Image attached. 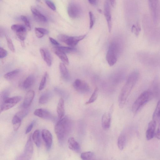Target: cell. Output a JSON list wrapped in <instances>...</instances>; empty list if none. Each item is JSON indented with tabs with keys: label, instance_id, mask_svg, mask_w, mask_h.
Returning <instances> with one entry per match:
<instances>
[{
	"label": "cell",
	"instance_id": "cell-44",
	"mask_svg": "<svg viewBox=\"0 0 160 160\" xmlns=\"http://www.w3.org/2000/svg\"><path fill=\"white\" fill-rule=\"evenodd\" d=\"M34 124V122H33L28 126L25 132L26 134L28 133L31 131L33 127Z\"/></svg>",
	"mask_w": 160,
	"mask_h": 160
},
{
	"label": "cell",
	"instance_id": "cell-37",
	"mask_svg": "<svg viewBox=\"0 0 160 160\" xmlns=\"http://www.w3.org/2000/svg\"><path fill=\"white\" fill-rule=\"evenodd\" d=\"M6 38L8 48L12 52H14L15 49L12 40L8 36H6Z\"/></svg>",
	"mask_w": 160,
	"mask_h": 160
},
{
	"label": "cell",
	"instance_id": "cell-4",
	"mask_svg": "<svg viewBox=\"0 0 160 160\" xmlns=\"http://www.w3.org/2000/svg\"><path fill=\"white\" fill-rule=\"evenodd\" d=\"M118 50V43L113 42L110 44L106 55V60L110 66H113L116 62Z\"/></svg>",
	"mask_w": 160,
	"mask_h": 160
},
{
	"label": "cell",
	"instance_id": "cell-41",
	"mask_svg": "<svg viewBox=\"0 0 160 160\" xmlns=\"http://www.w3.org/2000/svg\"><path fill=\"white\" fill-rule=\"evenodd\" d=\"M9 92L8 90H5L2 92L1 95V99L2 101L5 98L8 97Z\"/></svg>",
	"mask_w": 160,
	"mask_h": 160
},
{
	"label": "cell",
	"instance_id": "cell-46",
	"mask_svg": "<svg viewBox=\"0 0 160 160\" xmlns=\"http://www.w3.org/2000/svg\"><path fill=\"white\" fill-rule=\"evenodd\" d=\"M155 135L157 139H160V124L158 128Z\"/></svg>",
	"mask_w": 160,
	"mask_h": 160
},
{
	"label": "cell",
	"instance_id": "cell-28",
	"mask_svg": "<svg viewBox=\"0 0 160 160\" xmlns=\"http://www.w3.org/2000/svg\"><path fill=\"white\" fill-rule=\"evenodd\" d=\"M153 120L156 122L160 118V99L158 101L152 116Z\"/></svg>",
	"mask_w": 160,
	"mask_h": 160
},
{
	"label": "cell",
	"instance_id": "cell-8",
	"mask_svg": "<svg viewBox=\"0 0 160 160\" xmlns=\"http://www.w3.org/2000/svg\"><path fill=\"white\" fill-rule=\"evenodd\" d=\"M149 8L153 21L157 22L159 17V7L158 0H148Z\"/></svg>",
	"mask_w": 160,
	"mask_h": 160
},
{
	"label": "cell",
	"instance_id": "cell-12",
	"mask_svg": "<svg viewBox=\"0 0 160 160\" xmlns=\"http://www.w3.org/2000/svg\"><path fill=\"white\" fill-rule=\"evenodd\" d=\"M104 14L107 20L109 32H111L112 28V22L111 12V8L108 0H106L104 4Z\"/></svg>",
	"mask_w": 160,
	"mask_h": 160
},
{
	"label": "cell",
	"instance_id": "cell-35",
	"mask_svg": "<svg viewBox=\"0 0 160 160\" xmlns=\"http://www.w3.org/2000/svg\"><path fill=\"white\" fill-rule=\"evenodd\" d=\"M20 18L24 22L26 28L28 30H31V27L29 21L27 17L23 15H21L20 16Z\"/></svg>",
	"mask_w": 160,
	"mask_h": 160
},
{
	"label": "cell",
	"instance_id": "cell-39",
	"mask_svg": "<svg viewBox=\"0 0 160 160\" xmlns=\"http://www.w3.org/2000/svg\"><path fill=\"white\" fill-rule=\"evenodd\" d=\"M46 5L52 10L55 11L56 10V7L54 4L50 0H45Z\"/></svg>",
	"mask_w": 160,
	"mask_h": 160
},
{
	"label": "cell",
	"instance_id": "cell-5",
	"mask_svg": "<svg viewBox=\"0 0 160 160\" xmlns=\"http://www.w3.org/2000/svg\"><path fill=\"white\" fill-rule=\"evenodd\" d=\"M85 37L86 35L72 37L61 34L59 35L57 38L59 41L64 42L68 46L74 47L80 41L83 39Z\"/></svg>",
	"mask_w": 160,
	"mask_h": 160
},
{
	"label": "cell",
	"instance_id": "cell-32",
	"mask_svg": "<svg viewBox=\"0 0 160 160\" xmlns=\"http://www.w3.org/2000/svg\"><path fill=\"white\" fill-rule=\"evenodd\" d=\"M94 155L93 152H86L82 153L81 154V158L84 160H91Z\"/></svg>",
	"mask_w": 160,
	"mask_h": 160
},
{
	"label": "cell",
	"instance_id": "cell-9",
	"mask_svg": "<svg viewBox=\"0 0 160 160\" xmlns=\"http://www.w3.org/2000/svg\"><path fill=\"white\" fill-rule=\"evenodd\" d=\"M11 29L16 32L18 38L22 42H23L27 36L26 27L20 24H14L11 27Z\"/></svg>",
	"mask_w": 160,
	"mask_h": 160
},
{
	"label": "cell",
	"instance_id": "cell-24",
	"mask_svg": "<svg viewBox=\"0 0 160 160\" xmlns=\"http://www.w3.org/2000/svg\"><path fill=\"white\" fill-rule=\"evenodd\" d=\"M22 119L15 114L13 117L12 123L13 124V129L14 131H17L20 127Z\"/></svg>",
	"mask_w": 160,
	"mask_h": 160
},
{
	"label": "cell",
	"instance_id": "cell-45",
	"mask_svg": "<svg viewBox=\"0 0 160 160\" xmlns=\"http://www.w3.org/2000/svg\"><path fill=\"white\" fill-rule=\"evenodd\" d=\"M49 40L50 42L53 45L56 46H58L60 45L59 43L53 38L49 37Z\"/></svg>",
	"mask_w": 160,
	"mask_h": 160
},
{
	"label": "cell",
	"instance_id": "cell-15",
	"mask_svg": "<svg viewBox=\"0 0 160 160\" xmlns=\"http://www.w3.org/2000/svg\"><path fill=\"white\" fill-rule=\"evenodd\" d=\"M156 125V122L153 120L149 123L146 132V137L147 140H150L154 137Z\"/></svg>",
	"mask_w": 160,
	"mask_h": 160
},
{
	"label": "cell",
	"instance_id": "cell-23",
	"mask_svg": "<svg viewBox=\"0 0 160 160\" xmlns=\"http://www.w3.org/2000/svg\"><path fill=\"white\" fill-rule=\"evenodd\" d=\"M60 73L62 78L65 79H69V77L68 71L65 64L62 62H60L59 65Z\"/></svg>",
	"mask_w": 160,
	"mask_h": 160
},
{
	"label": "cell",
	"instance_id": "cell-19",
	"mask_svg": "<svg viewBox=\"0 0 160 160\" xmlns=\"http://www.w3.org/2000/svg\"><path fill=\"white\" fill-rule=\"evenodd\" d=\"M64 104V101L63 99L60 98L57 108V112L59 120L62 118L64 116L65 112Z\"/></svg>",
	"mask_w": 160,
	"mask_h": 160
},
{
	"label": "cell",
	"instance_id": "cell-34",
	"mask_svg": "<svg viewBox=\"0 0 160 160\" xmlns=\"http://www.w3.org/2000/svg\"><path fill=\"white\" fill-rule=\"evenodd\" d=\"M47 73L45 72L42 77L38 89L39 91L42 90L45 87L46 82Z\"/></svg>",
	"mask_w": 160,
	"mask_h": 160
},
{
	"label": "cell",
	"instance_id": "cell-36",
	"mask_svg": "<svg viewBox=\"0 0 160 160\" xmlns=\"http://www.w3.org/2000/svg\"><path fill=\"white\" fill-rule=\"evenodd\" d=\"M131 30L132 32L136 35H138L141 30L140 25L138 23H137L135 25H133L132 27Z\"/></svg>",
	"mask_w": 160,
	"mask_h": 160
},
{
	"label": "cell",
	"instance_id": "cell-11",
	"mask_svg": "<svg viewBox=\"0 0 160 160\" xmlns=\"http://www.w3.org/2000/svg\"><path fill=\"white\" fill-rule=\"evenodd\" d=\"M33 144L31 139V135L30 136L25 146L24 152L22 155L23 159H29L33 153Z\"/></svg>",
	"mask_w": 160,
	"mask_h": 160
},
{
	"label": "cell",
	"instance_id": "cell-6",
	"mask_svg": "<svg viewBox=\"0 0 160 160\" xmlns=\"http://www.w3.org/2000/svg\"><path fill=\"white\" fill-rule=\"evenodd\" d=\"M21 97L19 96L8 97L1 101L0 112L8 110L13 107L21 100Z\"/></svg>",
	"mask_w": 160,
	"mask_h": 160
},
{
	"label": "cell",
	"instance_id": "cell-14",
	"mask_svg": "<svg viewBox=\"0 0 160 160\" xmlns=\"http://www.w3.org/2000/svg\"><path fill=\"white\" fill-rule=\"evenodd\" d=\"M34 114L35 116L43 119H50L52 118V114L50 112L44 108H41L35 109Z\"/></svg>",
	"mask_w": 160,
	"mask_h": 160
},
{
	"label": "cell",
	"instance_id": "cell-25",
	"mask_svg": "<svg viewBox=\"0 0 160 160\" xmlns=\"http://www.w3.org/2000/svg\"><path fill=\"white\" fill-rule=\"evenodd\" d=\"M32 140L38 147H39L41 144L40 132L39 130H35L32 135Z\"/></svg>",
	"mask_w": 160,
	"mask_h": 160
},
{
	"label": "cell",
	"instance_id": "cell-21",
	"mask_svg": "<svg viewBox=\"0 0 160 160\" xmlns=\"http://www.w3.org/2000/svg\"><path fill=\"white\" fill-rule=\"evenodd\" d=\"M35 82V78L32 74L28 76L25 79L23 83V87L25 89H27L31 88Z\"/></svg>",
	"mask_w": 160,
	"mask_h": 160
},
{
	"label": "cell",
	"instance_id": "cell-49",
	"mask_svg": "<svg viewBox=\"0 0 160 160\" xmlns=\"http://www.w3.org/2000/svg\"><path fill=\"white\" fill-rule=\"evenodd\" d=\"M98 12L100 13H102V11L101 10L98 9Z\"/></svg>",
	"mask_w": 160,
	"mask_h": 160
},
{
	"label": "cell",
	"instance_id": "cell-2",
	"mask_svg": "<svg viewBox=\"0 0 160 160\" xmlns=\"http://www.w3.org/2000/svg\"><path fill=\"white\" fill-rule=\"evenodd\" d=\"M69 121L66 117L59 120L56 124L55 132L59 141L62 140L67 134L69 129Z\"/></svg>",
	"mask_w": 160,
	"mask_h": 160
},
{
	"label": "cell",
	"instance_id": "cell-10",
	"mask_svg": "<svg viewBox=\"0 0 160 160\" xmlns=\"http://www.w3.org/2000/svg\"><path fill=\"white\" fill-rule=\"evenodd\" d=\"M73 86L77 91L81 93L88 92L90 89L89 86L85 81L79 79L75 80Z\"/></svg>",
	"mask_w": 160,
	"mask_h": 160
},
{
	"label": "cell",
	"instance_id": "cell-43",
	"mask_svg": "<svg viewBox=\"0 0 160 160\" xmlns=\"http://www.w3.org/2000/svg\"><path fill=\"white\" fill-rule=\"evenodd\" d=\"M34 31L36 36L38 38H42L44 35L37 30L36 28H35Z\"/></svg>",
	"mask_w": 160,
	"mask_h": 160
},
{
	"label": "cell",
	"instance_id": "cell-31",
	"mask_svg": "<svg viewBox=\"0 0 160 160\" xmlns=\"http://www.w3.org/2000/svg\"><path fill=\"white\" fill-rule=\"evenodd\" d=\"M49 98L50 95L49 93L48 92L44 93L40 97L39 102L41 104H45L48 102Z\"/></svg>",
	"mask_w": 160,
	"mask_h": 160
},
{
	"label": "cell",
	"instance_id": "cell-38",
	"mask_svg": "<svg viewBox=\"0 0 160 160\" xmlns=\"http://www.w3.org/2000/svg\"><path fill=\"white\" fill-rule=\"evenodd\" d=\"M90 18V28L91 29L94 24L95 22V18L92 12L90 11L89 12Z\"/></svg>",
	"mask_w": 160,
	"mask_h": 160
},
{
	"label": "cell",
	"instance_id": "cell-47",
	"mask_svg": "<svg viewBox=\"0 0 160 160\" xmlns=\"http://www.w3.org/2000/svg\"><path fill=\"white\" fill-rule=\"evenodd\" d=\"M109 1L111 5L114 7L116 4V0H109Z\"/></svg>",
	"mask_w": 160,
	"mask_h": 160
},
{
	"label": "cell",
	"instance_id": "cell-16",
	"mask_svg": "<svg viewBox=\"0 0 160 160\" xmlns=\"http://www.w3.org/2000/svg\"><path fill=\"white\" fill-rule=\"evenodd\" d=\"M111 122L110 113L106 112L103 115L101 120L102 126L103 129L107 130L110 128Z\"/></svg>",
	"mask_w": 160,
	"mask_h": 160
},
{
	"label": "cell",
	"instance_id": "cell-18",
	"mask_svg": "<svg viewBox=\"0 0 160 160\" xmlns=\"http://www.w3.org/2000/svg\"><path fill=\"white\" fill-rule=\"evenodd\" d=\"M68 146L70 149L77 152L80 151V147L78 143L73 137L69 138L68 140Z\"/></svg>",
	"mask_w": 160,
	"mask_h": 160
},
{
	"label": "cell",
	"instance_id": "cell-30",
	"mask_svg": "<svg viewBox=\"0 0 160 160\" xmlns=\"http://www.w3.org/2000/svg\"><path fill=\"white\" fill-rule=\"evenodd\" d=\"M20 70L16 69L7 73L4 75V78L7 80H10L15 77L19 73Z\"/></svg>",
	"mask_w": 160,
	"mask_h": 160
},
{
	"label": "cell",
	"instance_id": "cell-3",
	"mask_svg": "<svg viewBox=\"0 0 160 160\" xmlns=\"http://www.w3.org/2000/svg\"><path fill=\"white\" fill-rule=\"evenodd\" d=\"M153 95L150 90L145 91L142 92L133 103L132 110L135 113L145 105L152 98Z\"/></svg>",
	"mask_w": 160,
	"mask_h": 160
},
{
	"label": "cell",
	"instance_id": "cell-26",
	"mask_svg": "<svg viewBox=\"0 0 160 160\" xmlns=\"http://www.w3.org/2000/svg\"><path fill=\"white\" fill-rule=\"evenodd\" d=\"M61 51L66 53H70L75 52L76 51V49L74 47L57 46L54 48Z\"/></svg>",
	"mask_w": 160,
	"mask_h": 160
},
{
	"label": "cell",
	"instance_id": "cell-22",
	"mask_svg": "<svg viewBox=\"0 0 160 160\" xmlns=\"http://www.w3.org/2000/svg\"><path fill=\"white\" fill-rule=\"evenodd\" d=\"M53 49L55 54L61 60L63 63L66 65H68L69 64V61L65 53L55 48Z\"/></svg>",
	"mask_w": 160,
	"mask_h": 160
},
{
	"label": "cell",
	"instance_id": "cell-13",
	"mask_svg": "<svg viewBox=\"0 0 160 160\" xmlns=\"http://www.w3.org/2000/svg\"><path fill=\"white\" fill-rule=\"evenodd\" d=\"M42 136L47 149L51 147L52 142V137L51 132L48 130L43 129L42 132Z\"/></svg>",
	"mask_w": 160,
	"mask_h": 160
},
{
	"label": "cell",
	"instance_id": "cell-48",
	"mask_svg": "<svg viewBox=\"0 0 160 160\" xmlns=\"http://www.w3.org/2000/svg\"><path fill=\"white\" fill-rule=\"evenodd\" d=\"M89 2L92 5L95 4L96 3V0H88Z\"/></svg>",
	"mask_w": 160,
	"mask_h": 160
},
{
	"label": "cell",
	"instance_id": "cell-27",
	"mask_svg": "<svg viewBox=\"0 0 160 160\" xmlns=\"http://www.w3.org/2000/svg\"><path fill=\"white\" fill-rule=\"evenodd\" d=\"M126 139L125 136L123 134L120 135L118 139L117 144L119 149L122 150L125 146Z\"/></svg>",
	"mask_w": 160,
	"mask_h": 160
},
{
	"label": "cell",
	"instance_id": "cell-40",
	"mask_svg": "<svg viewBox=\"0 0 160 160\" xmlns=\"http://www.w3.org/2000/svg\"><path fill=\"white\" fill-rule=\"evenodd\" d=\"M8 54L7 51L3 48H0V58H2L5 57Z\"/></svg>",
	"mask_w": 160,
	"mask_h": 160
},
{
	"label": "cell",
	"instance_id": "cell-20",
	"mask_svg": "<svg viewBox=\"0 0 160 160\" xmlns=\"http://www.w3.org/2000/svg\"><path fill=\"white\" fill-rule=\"evenodd\" d=\"M30 9L32 14L36 19L42 22H45L47 21L46 17L36 8L31 6Z\"/></svg>",
	"mask_w": 160,
	"mask_h": 160
},
{
	"label": "cell",
	"instance_id": "cell-29",
	"mask_svg": "<svg viewBox=\"0 0 160 160\" xmlns=\"http://www.w3.org/2000/svg\"><path fill=\"white\" fill-rule=\"evenodd\" d=\"M98 89L96 87L88 100L85 102L86 105L92 103L96 100L98 97Z\"/></svg>",
	"mask_w": 160,
	"mask_h": 160
},
{
	"label": "cell",
	"instance_id": "cell-33",
	"mask_svg": "<svg viewBox=\"0 0 160 160\" xmlns=\"http://www.w3.org/2000/svg\"><path fill=\"white\" fill-rule=\"evenodd\" d=\"M45 54L44 60L46 63L47 65L49 67L51 66L52 63V58L49 52L45 49Z\"/></svg>",
	"mask_w": 160,
	"mask_h": 160
},
{
	"label": "cell",
	"instance_id": "cell-42",
	"mask_svg": "<svg viewBox=\"0 0 160 160\" xmlns=\"http://www.w3.org/2000/svg\"><path fill=\"white\" fill-rule=\"evenodd\" d=\"M36 28L44 35L48 34L49 31L47 29L41 28Z\"/></svg>",
	"mask_w": 160,
	"mask_h": 160
},
{
	"label": "cell",
	"instance_id": "cell-1",
	"mask_svg": "<svg viewBox=\"0 0 160 160\" xmlns=\"http://www.w3.org/2000/svg\"><path fill=\"white\" fill-rule=\"evenodd\" d=\"M138 75V73L135 71L131 73L122 88L118 99V105L120 108L123 107L128 97L137 82Z\"/></svg>",
	"mask_w": 160,
	"mask_h": 160
},
{
	"label": "cell",
	"instance_id": "cell-17",
	"mask_svg": "<svg viewBox=\"0 0 160 160\" xmlns=\"http://www.w3.org/2000/svg\"><path fill=\"white\" fill-rule=\"evenodd\" d=\"M34 95L35 92L33 90L29 91L27 93L22 103V106L24 108H27L30 106Z\"/></svg>",
	"mask_w": 160,
	"mask_h": 160
},
{
	"label": "cell",
	"instance_id": "cell-7",
	"mask_svg": "<svg viewBox=\"0 0 160 160\" xmlns=\"http://www.w3.org/2000/svg\"><path fill=\"white\" fill-rule=\"evenodd\" d=\"M67 12L70 17L73 19L76 18L80 15L81 8L77 3L73 2H71L68 6Z\"/></svg>",
	"mask_w": 160,
	"mask_h": 160
}]
</instances>
